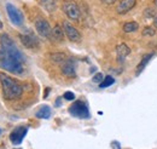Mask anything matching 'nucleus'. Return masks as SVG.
<instances>
[{
  "label": "nucleus",
  "mask_w": 157,
  "mask_h": 149,
  "mask_svg": "<svg viewBox=\"0 0 157 149\" xmlns=\"http://www.w3.org/2000/svg\"><path fill=\"white\" fill-rule=\"evenodd\" d=\"M48 92H50V89L47 87V89H46V91H45V95H44V97H45V98H46V97L48 96Z\"/></svg>",
  "instance_id": "a878e982"
},
{
  "label": "nucleus",
  "mask_w": 157,
  "mask_h": 149,
  "mask_svg": "<svg viewBox=\"0 0 157 149\" xmlns=\"http://www.w3.org/2000/svg\"><path fill=\"white\" fill-rule=\"evenodd\" d=\"M60 106V97L57 98V101H56V107H59Z\"/></svg>",
  "instance_id": "bb28decb"
},
{
  "label": "nucleus",
  "mask_w": 157,
  "mask_h": 149,
  "mask_svg": "<svg viewBox=\"0 0 157 149\" xmlns=\"http://www.w3.org/2000/svg\"><path fill=\"white\" fill-rule=\"evenodd\" d=\"M35 116L39 119H48L51 116V108L48 106H42L39 111L35 113Z\"/></svg>",
  "instance_id": "dca6fc26"
},
{
  "label": "nucleus",
  "mask_w": 157,
  "mask_h": 149,
  "mask_svg": "<svg viewBox=\"0 0 157 149\" xmlns=\"http://www.w3.org/2000/svg\"><path fill=\"white\" fill-rule=\"evenodd\" d=\"M154 4H155V6H157V0H154Z\"/></svg>",
  "instance_id": "c85d7f7f"
},
{
  "label": "nucleus",
  "mask_w": 157,
  "mask_h": 149,
  "mask_svg": "<svg viewBox=\"0 0 157 149\" xmlns=\"http://www.w3.org/2000/svg\"><path fill=\"white\" fill-rule=\"evenodd\" d=\"M105 4H108V5H111V4H114L116 0H103Z\"/></svg>",
  "instance_id": "393cba45"
},
{
  "label": "nucleus",
  "mask_w": 157,
  "mask_h": 149,
  "mask_svg": "<svg viewBox=\"0 0 157 149\" xmlns=\"http://www.w3.org/2000/svg\"><path fill=\"white\" fill-rule=\"evenodd\" d=\"M27 132H28V127H25V126H17L16 129H13L12 132L10 133V141H11V143L15 144V146L21 144L22 141H23V138L25 137Z\"/></svg>",
  "instance_id": "6e6552de"
},
{
  "label": "nucleus",
  "mask_w": 157,
  "mask_h": 149,
  "mask_svg": "<svg viewBox=\"0 0 157 149\" xmlns=\"http://www.w3.org/2000/svg\"><path fill=\"white\" fill-rule=\"evenodd\" d=\"M103 80H104V75L101 74V73H97V74L92 78V81L96 83V84H100Z\"/></svg>",
  "instance_id": "4be33fe9"
},
{
  "label": "nucleus",
  "mask_w": 157,
  "mask_h": 149,
  "mask_svg": "<svg viewBox=\"0 0 157 149\" xmlns=\"http://www.w3.org/2000/svg\"><path fill=\"white\" fill-rule=\"evenodd\" d=\"M63 29H64V33H65V35L68 37V39L70 40V41H74V42H78L81 40V34H80V32H78V29L74 27V26H71L68 21H64L63 22Z\"/></svg>",
  "instance_id": "0eeeda50"
},
{
  "label": "nucleus",
  "mask_w": 157,
  "mask_h": 149,
  "mask_svg": "<svg viewBox=\"0 0 157 149\" xmlns=\"http://www.w3.org/2000/svg\"><path fill=\"white\" fill-rule=\"evenodd\" d=\"M0 135H1V130H0Z\"/></svg>",
  "instance_id": "7c9ffc66"
},
{
  "label": "nucleus",
  "mask_w": 157,
  "mask_h": 149,
  "mask_svg": "<svg viewBox=\"0 0 157 149\" xmlns=\"http://www.w3.org/2000/svg\"><path fill=\"white\" fill-rule=\"evenodd\" d=\"M20 39L22 44L28 49H36L39 47V40L34 34H21Z\"/></svg>",
  "instance_id": "9d476101"
},
{
  "label": "nucleus",
  "mask_w": 157,
  "mask_h": 149,
  "mask_svg": "<svg viewBox=\"0 0 157 149\" xmlns=\"http://www.w3.org/2000/svg\"><path fill=\"white\" fill-rule=\"evenodd\" d=\"M39 4L48 12H53L57 9V0H39Z\"/></svg>",
  "instance_id": "2eb2a0df"
},
{
  "label": "nucleus",
  "mask_w": 157,
  "mask_h": 149,
  "mask_svg": "<svg viewBox=\"0 0 157 149\" xmlns=\"http://www.w3.org/2000/svg\"><path fill=\"white\" fill-rule=\"evenodd\" d=\"M35 29L39 33L40 37L42 38H51V27L50 23L44 18H36L35 19Z\"/></svg>",
  "instance_id": "423d86ee"
},
{
  "label": "nucleus",
  "mask_w": 157,
  "mask_h": 149,
  "mask_svg": "<svg viewBox=\"0 0 157 149\" xmlns=\"http://www.w3.org/2000/svg\"><path fill=\"white\" fill-rule=\"evenodd\" d=\"M138 28H139V24L137 22H127L123 24V32L124 33H132V32H136Z\"/></svg>",
  "instance_id": "f3484780"
},
{
  "label": "nucleus",
  "mask_w": 157,
  "mask_h": 149,
  "mask_svg": "<svg viewBox=\"0 0 157 149\" xmlns=\"http://www.w3.org/2000/svg\"><path fill=\"white\" fill-rule=\"evenodd\" d=\"M63 11H64V14L71 19V21H78L80 16H81V12H80L78 6L75 2H73V1H67V2H64V5H63Z\"/></svg>",
  "instance_id": "39448f33"
},
{
  "label": "nucleus",
  "mask_w": 157,
  "mask_h": 149,
  "mask_svg": "<svg viewBox=\"0 0 157 149\" xmlns=\"http://www.w3.org/2000/svg\"><path fill=\"white\" fill-rule=\"evenodd\" d=\"M69 113H70L73 116L78 118V119H88V118L91 116V113H90L87 103L83 102V101H81V99L75 101V102L69 107Z\"/></svg>",
  "instance_id": "7ed1b4c3"
},
{
  "label": "nucleus",
  "mask_w": 157,
  "mask_h": 149,
  "mask_svg": "<svg viewBox=\"0 0 157 149\" xmlns=\"http://www.w3.org/2000/svg\"><path fill=\"white\" fill-rule=\"evenodd\" d=\"M0 84L2 89V97L7 101L18 99L23 93V87L7 74L0 73Z\"/></svg>",
  "instance_id": "f03ea898"
},
{
  "label": "nucleus",
  "mask_w": 157,
  "mask_h": 149,
  "mask_svg": "<svg viewBox=\"0 0 157 149\" xmlns=\"http://www.w3.org/2000/svg\"><path fill=\"white\" fill-rule=\"evenodd\" d=\"M137 0H121L116 6V12L118 15H126L136 6Z\"/></svg>",
  "instance_id": "9b49d317"
},
{
  "label": "nucleus",
  "mask_w": 157,
  "mask_h": 149,
  "mask_svg": "<svg viewBox=\"0 0 157 149\" xmlns=\"http://www.w3.org/2000/svg\"><path fill=\"white\" fill-rule=\"evenodd\" d=\"M62 73L68 78H75L76 69H75V61L73 58H68L62 64Z\"/></svg>",
  "instance_id": "1a4fd4ad"
},
{
  "label": "nucleus",
  "mask_w": 157,
  "mask_h": 149,
  "mask_svg": "<svg viewBox=\"0 0 157 149\" xmlns=\"http://www.w3.org/2000/svg\"><path fill=\"white\" fill-rule=\"evenodd\" d=\"M51 59L56 63H63L65 59H67V56L65 54H62V52H57V54H52L51 55Z\"/></svg>",
  "instance_id": "6ab92c4d"
},
{
  "label": "nucleus",
  "mask_w": 157,
  "mask_h": 149,
  "mask_svg": "<svg viewBox=\"0 0 157 149\" xmlns=\"http://www.w3.org/2000/svg\"><path fill=\"white\" fill-rule=\"evenodd\" d=\"M24 57L13 40L7 34L0 35V67L7 72L21 74L23 73Z\"/></svg>",
  "instance_id": "f257e3e1"
},
{
  "label": "nucleus",
  "mask_w": 157,
  "mask_h": 149,
  "mask_svg": "<svg viewBox=\"0 0 157 149\" xmlns=\"http://www.w3.org/2000/svg\"><path fill=\"white\" fill-rule=\"evenodd\" d=\"M110 147H111V148H117V149H120V148H121V144L118 143L117 141H114V142H111Z\"/></svg>",
  "instance_id": "b1692460"
},
{
  "label": "nucleus",
  "mask_w": 157,
  "mask_h": 149,
  "mask_svg": "<svg viewBox=\"0 0 157 149\" xmlns=\"http://www.w3.org/2000/svg\"><path fill=\"white\" fill-rule=\"evenodd\" d=\"M115 83V79L111 76V75H106V76H104V80L99 84V87H101V89H105V87H109V86H111L113 84Z\"/></svg>",
  "instance_id": "a211bd4d"
},
{
  "label": "nucleus",
  "mask_w": 157,
  "mask_h": 149,
  "mask_svg": "<svg viewBox=\"0 0 157 149\" xmlns=\"http://www.w3.org/2000/svg\"><path fill=\"white\" fill-rule=\"evenodd\" d=\"M154 52H151V54H146L145 56L141 58V61L139 62V64H138V67H137V69H136V74L137 75H139L144 69H145V67L147 66V63L151 61V58L154 57Z\"/></svg>",
  "instance_id": "ddd939ff"
},
{
  "label": "nucleus",
  "mask_w": 157,
  "mask_h": 149,
  "mask_svg": "<svg viewBox=\"0 0 157 149\" xmlns=\"http://www.w3.org/2000/svg\"><path fill=\"white\" fill-rule=\"evenodd\" d=\"M143 35L144 37H154L155 35V29L151 27H145L143 30Z\"/></svg>",
  "instance_id": "412c9836"
},
{
  "label": "nucleus",
  "mask_w": 157,
  "mask_h": 149,
  "mask_svg": "<svg viewBox=\"0 0 157 149\" xmlns=\"http://www.w3.org/2000/svg\"><path fill=\"white\" fill-rule=\"evenodd\" d=\"M129 54H131V49L124 42L118 44L116 46V59H117L118 64H122Z\"/></svg>",
  "instance_id": "f8f14e48"
},
{
  "label": "nucleus",
  "mask_w": 157,
  "mask_h": 149,
  "mask_svg": "<svg viewBox=\"0 0 157 149\" xmlns=\"http://www.w3.org/2000/svg\"><path fill=\"white\" fill-rule=\"evenodd\" d=\"M154 26H155V28H157V16L154 18Z\"/></svg>",
  "instance_id": "cd10ccee"
},
{
  "label": "nucleus",
  "mask_w": 157,
  "mask_h": 149,
  "mask_svg": "<svg viewBox=\"0 0 157 149\" xmlns=\"http://www.w3.org/2000/svg\"><path fill=\"white\" fill-rule=\"evenodd\" d=\"M64 99H67V101H74L75 99V95L74 92H71V91H67V92L64 93Z\"/></svg>",
  "instance_id": "5701e85b"
},
{
  "label": "nucleus",
  "mask_w": 157,
  "mask_h": 149,
  "mask_svg": "<svg viewBox=\"0 0 157 149\" xmlns=\"http://www.w3.org/2000/svg\"><path fill=\"white\" fill-rule=\"evenodd\" d=\"M144 16H145L146 18H152V17H156V11H155V9H151V7L146 9V10L144 11Z\"/></svg>",
  "instance_id": "aec40b11"
},
{
  "label": "nucleus",
  "mask_w": 157,
  "mask_h": 149,
  "mask_svg": "<svg viewBox=\"0 0 157 149\" xmlns=\"http://www.w3.org/2000/svg\"><path fill=\"white\" fill-rule=\"evenodd\" d=\"M6 11H7V15H9V18L11 21V23H13V24L17 26V27L23 26V22H24L23 14L21 12L15 5L7 2V4H6Z\"/></svg>",
  "instance_id": "20e7f679"
},
{
  "label": "nucleus",
  "mask_w": 157,
  "mask_h": 149,
  "mask_svg": "<svg viewBox=\"0 0 157 149\" xmlns=\"http://www.w3.org/2000/svg\"><path fill=\"white\" fill-rule=\"evenodd\" d=\"M64 29H63V27H60L59 24H56L53 28H52V30H51V38H53L55 40H57V41H63V39H64Z\"/></svg>",
  "instance_id": "4468645a"
},
{
  "label": "nucleus",
  "mask_w": 157,
  "mask_h": 149,
  "mask_svg": "<svg viewBox=\"0 0 157 149\" xmlns=\"http://www.w3.org/2000/svg\"><path fill=\"white\" fill-rule=\"evenodd\" d=\"M0 28H2V23H1V21H0Z\"/></svg>",
  "instance_id": "c756f323"
}]
</instances>
